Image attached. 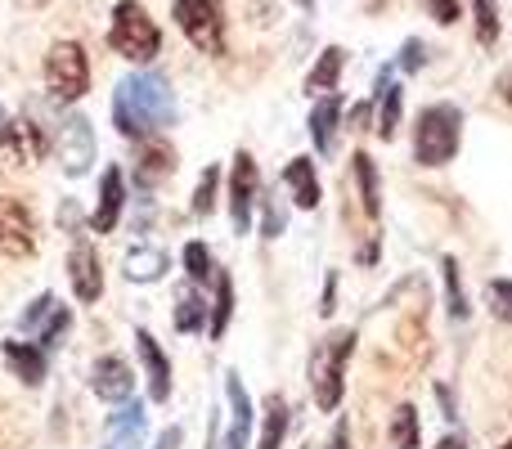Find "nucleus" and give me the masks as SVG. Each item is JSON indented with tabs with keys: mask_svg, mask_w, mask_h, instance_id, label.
<instances>
[{
	"mask_svg": "<svg viewBox=\"0 0 512 449\" xmlns=\"http://www.w3.org/2000/svg\"><path fill=\"white\" fill-rule=\"evenodd\" d=\"M54 306H59V297H54V292H41V297H32V306H27L23 319H18V333H41V324L54 315Z\"/></svg>",
	"mask_w": 512,
	"mask_h": 449,
	"instance_id": "obj_33",
	"label": "nucleus"
},
{
	"mask_svg": "<svg viewBox=\"0 0 512 449\" xmlns=\"http://www.w3.org/2000/svg\"><path fill=\"white\" fill-rule=\"evenodd\" d=\"M391 441L396 449H418L423 445V436H418V409L414 405H400L396 418H391Z\"/></svg>",
	"mask_w": 512,
	"mask_h": 449,
	"instance_id": "obj_31",
	"label": "nucleus"
},
{
	"mask_svg": "<svg viewBox=\"0 0 512 449\" xmlns=\"http://www.w3.org/2000/svg\"><path fill=\"white\" fill-rule=\"evenodd\" d=\"M167 270H171V261H167V252H162V247H131V252H126V261H122V274L131 283H158Z\"/></svg>",
	"mask_w": 512,
	"mask_h": 449,
	"instance_id": "obj_22",
	"label": "nucleus"
},
{
	"mask_svg": "<svg viewBox=\"0 0 512 449\" xmlns=\"http://www.w3.org/2000/svg\"><path fill=\"white\" fill-rule=\"evenodd\" d=\"M441 279H445V310H450V319H468L472 306H468V292H463V279H459V261L454 256H445L441 261Z\"/></svg>",
	"mask_w": 512,
	"mask_h": 449,
	"instance_id": "obj_27",
	"label": "nucleus"
},
{
	"mask_svg": "<svg viewBox=\"0 0 512 449\" xmlns=\"http://www.w3.org/2000/svg\"><path fill=\"white\" fill-rule=\"evenodd\" d=\"M18 445V427L9 418V409H0V449H14Z\"/></svg>",
	"mask_w": 512,
	"mask_h": 449,
	"instance_id": "obj_39",
	"label": "nucleus"
},
{
	"mask_svg": "<svg viewBox=\"0 0 512 449\" xmlns=\"http://www.w3.org/2000/svg\"><path fill=\"white\" fill-rule=\"evenodd\" d=\"M135 351H140L144 378H149V400L153 405H167L171 400V360H167V351L158 346V337H153L149 328H135Z\"/></svg>",
	"mask_w": 512,
	"mask_h": 449,
	"instance_id": "obj_14",
	"label": "nucleus"
},
{
	"mask_svg": "<svg viewBox=\"0 0 512 449\" xmlns=\"http://www.w3.org/2000/svg\"><path fill=\"white\" fill-rule=\"evenodd\" d=\"M104 449H122V445H104Z\"/></svg>",
	"mask_w": 512,
	"mask_h": 449,
	"instance_id": "obj_51",
	"label": "nucleus"
},
{
	"mask_svg": "<svg viewBox=\"0 0 512 449\" xmlns=\"http://www.w3.org/2000/svg\"><path fill=\"white\" fill-rule=\"evenodd\" d=\"M180 445V427H167V432L158 436V449H176Z\"/></svg>",
	"mask_w": 512,
	"mask_h": 449,
	"instance_id": "obj_45",
	"label": "nucleus"
},
{
	"mask_svg": "<svg viewBox=\"0 0 512 449\" xmlns=\"http://www.w3.org/2000/svg\"><path fill=\"white\" fill-rule=\"evenodd\" d=\"M463 140V113L454 104H432L418 113L414 126V162L418 167H445L454 162Z\"/></svg>",
	"mask_w": 512,
	"mask_h": 449,
	"instance_id": "obj_3",
	"label": "nucleus"
},
{
	"mask_svg": "<svg viewBox=\"0 0 512 449\" xmlns=\"http://www.w3.org/2000/svg\"><path fill=\"white\" fill-rule=\"evenodd\" d=\"M283 229H288V212L274 203V194H265V198H261V234H265V238H279Z\"/></svg>",
	"mask_w": 512,
	"mask_h": 449,
	"instance_id": "obj_36",
	"label": "nucleus"
},
{
	"mask_svg": "<svg viewBox=\"0 0 512 449\" xmlns=\"http://www.w3.org/2000/svg\"><path fill=\"white\" fill-rule=\"evenodd\" d=\"M230 319H234V279L225 270H216V301H212V319H207L212 342H221V337H225Z\"/></svg>",
	"mask_w": 512,
	"mask_h": 449,
	"instance_id": "obj_26",
	"label": "nucleus"
},
{
	"mask_svg": "<svg viewBox=\"0 0 512 449\" xmlns=\"http://www.w3.org/2000/svg\"><path fill=\"white\" fill-rule=\"evenodd\" d=\"M36 252V216L23 198H0V256L23 261Z\"/></svg>",
	"mask_w": 512,
	"mask_h": 449,
	"instance_id": "obj_9",
	"label": "nucleus"
},
{
	"mask_svg": "<svg viewBox=\"0 0 512 449\" xmlns=\"http://www.w3.org/2000/svg\"><path fill=\"white\" fill-rule=\"evenodd\" d=\"M351 171H355V185H360V207L369 221L382 216V194H378V167H373L369 153H355L351 158Z\"/></svg>",
	"mask_w": 512,
	"mask_h": 449,
	"instance_id": "obj_25",
	"label": "nucleus"
},
{
	"mask_svg": "<svg viewBox=\"0 0 512 449\" xmlns=\"http://www.w3.org/2000/svg\"><path fill=\"white\" fill-rule=\"evenodd\" d=\"M342 68H346V50H342V45H328V50L319 54V63L310 68L306 90H310V95H333L337 81H342Z\"/></svg>",
	"mask_w": 512,
	"mask_h": 449,
	"instance_id": "obj_23",
	"label": "nucleus"
},
{
	"mask_svg": "<svg viewBox=\"0 0 512 449\" xmlns=\"http://www.w3.org/2000/svg\"><path fill=\"white\" fill-rule=\"evenodd\" d=\"M18 5H27V9H41V5H50V0H18Z\"/></svg>",
	"mask_w": 512,
	"mask_h": 449,
	"instance_id": "obj_48",
	"label": "nucleus"
},
{
	"mask_svg": "<svg viewBox=\"0 0 512 449\" xmlns=\"http://www.w3.org/2000/svg\"><path fill=\"white\" fill-rule=\"evenodd\" d=\"M499 90H504V99H508V104H512V72H508V77H504V86H499Z\"/></svg>",
	"mask_w": 512,
	"mask_h": 449,
	"instance_id": "obj_47",
	"label": "nucleus"
},
{
	"mask_svg": "<svg viewBox=\"0 0 512 449\" xmlns=\"http://www.w3.org/2000/svg\"><path fill=\"white\" fill-rule=\"evenodd\" d=\"M436 449H468V445H463V436H445V441L436 445Z\"/></svg>",
	"mask_w": 512,
	"mask_h": 449,
	"instance_id": "obj_46",
	"label": "nucleus"
},
{
	"mask_svg": "<svg viewBox=\"0 0 512 449\" xmlns=\"http://www.w3.org/2000/svg\"><path fill=\"white\" fill-rule=\"evenodd\" d=\"M180 261H185V274H189V283H216V261H212V252H207V243H185V252H180Z\"/></svg>",
	"mask_w": 512,
	"mask_h": 449,
	"instance_id": "obj_29",
	"label": "nucleus"
},
{
	"mask_svg": "<svg viewBox=\"0 0 512 449\" xmlns=\"http://www.w3.org/2000/svg\"><path fill=\"white\" fill-rule=\"evenodd\" d=\"M207 301L203 292H198V283H185V288L176 292V333H198V328H207Z\"/></svg>",
	"mask_w": 512,
	"mask_h": 449,
	"instance_id": "obj_24",
	"label": "nucleus"
},
{
	"mask_svg": "<svg viewBox=\"0 0 512 449\" xmlns=\"http://www.w3.org/2000/svg\"><path fill=\"white\" fill-rule=\"evenodd\" d=\"M423 63H427V45L418 41V36H409V41L400 45V59H396V68H400V72H418V68H423Z\"/></svg>",
	"mask_w": 512,
	"mask_h": 449,
	"instance_id": "obj_37",
	"label": "nucleus"
},
{
	"mask_svg": "<svg viewBox=\"0 0 512 449\" xmlns=\"http://www.w3.org/2000/svg\"><path fill=\"white\" fill-rule=\"evenodd\" d=\"M283 436H288V405H283V396H270L265 400V423H261L256 449H283Z\"/></svg>",
	"mask_w": 512,
	"mask_h": 449,
	"instance_id": "obj_28",
	"label": "nucleus"
},
{
	"mask_svg": "<svg viewBox=\"0 0 512 449\" xmlns=\"http://www.w3.org/2000/svg\"><path fill=\"white\" fill-rule=\"evenodd\" d=\"M122 212H126V176H122V167H108L99 176V207L90 216V229L95 234H113L122 225Z\"/></svg>",
	"mask_w": 512,
	"mask_h": 449,
	"instance_id": "obj_15",
	"label": "nucleus"
},
{
	"mask_svg": "<svg viewBox=\"0 0 512 449\" xmlns=\"http://www.w3.org/2000/svg\"><path fill=\"white\" fill-rule=\"evenodd\" d=\"M355 342H360L355 328H337V333H328L310 351V391H315V405L324 414H333L346 396V364L355 355Z\"/></svg>",
	"mask_w": 512,
	"mask_h": 449,
	"instance_id": "obj_2",
	"label": "nucleus"
},
{
	"mask_svg": "<svg viewBox=\"0 0 512 449\" xmlns=\"http://www.w3.org/2000/svg\"><path fill=\"white\" fill-rule=\"evenodd\" d=\"M45 86L59 104H77L90 90V59L77 41H59L45 54Z\"/></svg>",
	"mask_w": 512,
	"mask_h": 449,
	"instance_id": "obj_6",
	"label": "nucleus"
},
{
	"mask_svg": "<svg viewBox=\"0 0 512 449\" xmlns=\"http://www.w3.org/2000/svg\"><path fill=\"white\" fill-rule=\"evenodd\" d=\"M297 5H301V9H310V5H315V0H297Z\"/></svg>",
	"mask_w": 512,
	"mask_h": 449,
	"instance_id": "obj_50",
	"label": "nucleus"
},
{
	"mask_svg": "<svg viewBox=\"0 0 512 449\" xmlns=\"http://www.w3.org/2000/svg\"><path fill=\"white\" fill-rule=\"evenodd\" d=\"M369 113H373V104H355L351 108V131H364V126H369Z\"/></svg>",
	"mask_w": 512,
	"mask_h": 449,
	"instance_id": "obj_42",
	"label": "nucleus"
},
{
	"mask_svg": "<svg viewBox=\"0 0 512 449\" xmlns=\"http://www.w3.org/2000/svg\"><path fill=\"white\" fill-rule=\"evenodd\" d=\"M171 171H176V149L167 140H158V135H144L140 149H135V185H140V194H153Z\"/></svg>",
	"mask_w": 512,
	"mask_h": 449,
	"instance_id": "obj_12",
	"label": "nucleus"
},
{
	"mask_svg": "<svg viewBox=\"0 0 512 449\" xmlns=\"http://www.w3.org/2000/svg\"><path fill=\"white\" fill-rule=\"evenodd\" d=\"M54 153H59V162H63V171H68V176H86V171L95 167V153H99L90 117H81V113L63 117L59 135H54Z\"/></svg>",
	"mask_w": 512,
	"mask_h": 449,
	"instance_id": "obj_7",
	"label": "nucleus"
},
{
	"mask_svg": "<svg viewBox=\"0 0 512 449\" xmlns=\"http://www.w3.org/2000/svg\"><path fill=\"white\" fill-rule=\"evenodd\" d=\"M283 185H288L292 203H297L301 212H315L319 207V176H315V162L310 158H292L288 167H283Z\"/></svg>",
	"mask_w": 512,
	"mask_h": 449,
	"instance_id": "obj_21",
	"label": "nucleus"
},
{
	"mask_svg": "<svg viewBox=\"0 0 512 449\" xmlns=\"http://www.w3.org/2000/svg\"><path fill=\"white\" fill-rule=\"evenodd\" d=\"M216 194H221V167H207L203 176H198V189H194V198H189V212L203 221V216H212L216 212Z\"/></svg>",
	"mask_w": 512,
	"mask_h": 449,
	"instance_id": "obj_30",
	"label": "nucleus"
},
{
	"mask_svg": "<svg viewBox=\"0 0 512 449\" xmlns=\"http://www.w3.org/2000/svg\"><path fill=\"white\" fill-rule=\"evenodd\" d=\"M171 18H176V27L185 32V41L194 45V50L212 54V59L225 54V5L221 0H176Z\"/></svg>",
	"mask_w": 512,
	"mask_h": 449,
	"instance_id": "obj_5",
	"label": "nucleus"
},
{
	"mask_svg": "<svg viewBox=\"0 0 512 449\" xmlns=\"http://www.w3.org/2000/svg\"><path fill=\"white\" fill-rule=\"evenodd\" d=\"M310 140H315V153L328 158L337 149V126H342V95H324L315 108H310Z\"/></svg>",
	"mask_w": 512,
	"mask_h": 449,
	"instance_id": "obj_17",
	"label": "nucleus"
},
{
	"mask_svg": "<svg viewBox=\"0 0 512 449\" xmlns=\"http://www.w3.org/2000/svg\"><path fill=\"white\" fill-rule=\"evenodd\" d=\"M59 225L68 229V234H77V203H72V198L59 207Z\"/></svg>",
	"mask_w": 512,
	"mask_h": 449,
	"instance_id": "obj_41",
	"label": "nucleus"
},
{
	"mask_svg": "<svg viewBox=\"0 0 512 449\" xmlns=\"http://www.w3.org/2000/svg\"><path fill=\"white\" fill-rule=\"evenodd\" d=\"M0 149H5L9 158L18 162V167H36V162L50 153V131H45V126L36 122L32 113H23V117H14V122H9Z\"/></svg>",
	"mask_w": 512,
	"mask_h": 449,
	"instance_id": "obj_11",
	"label": "nucleus"
},
{
	"mask_svg": "<svg viewBox=\"0 0 512 449\" xmlns=\"http://www.w3.org/2000/svg\"><path fill=\"white\" fill-rule=\"evenodd\" d=\"M423 9H427V14H432L441 27L459 23V0H423Z\"/></svg>",
	"mask_w": 512,
	"mask_h": 449,
	"instance_id": "obj_38",
	"label": "nucleus"
},
{
	"mask_svg": "<svg viewBox=\"0 0 512 449\" xmlns=\"http://www.w3.org/2000/svg\"><path fill=\"white\" fill-rule=\"evenodd\" d=\"M0 355H5V364L14 369V378L23 382V387H41L45 382V351L36 342H14V337H9V342L0 346Z\"/></svg>",
	"mask_w": 512,
	"mask_h": 449,
	"instance_id": "obj_19",
	"label": "nucleus"
},
{
	"mask_svg": "<svg viewBox=\"0 0 512 449\" xmlns=\"http://www.w3.org/2000/svg\"><path fill=\"white\" fill-rule=\"evenodd\" d=\"M108 45H113V54H122L131 63H149L162 54V32L140 0H117L113 23H108Z\"/></svg>",
	"mask_w": 512,
	"mask_h": 449,
	"instance_id": "obj_4",
	"label": "nucleus"
},
{
	"mask_svg": "<svg viewBox=\"0 0 512 449\" xmlns=\"http://www.w3.org/2000/svg\"><path fill=\"white\" fill-rule=\"evenodd\" d=\"M68 328H72V310H68V306H54V315L45 319L41 333H36V346H41V351L50 355L54 346H59L63 337H68Z\"/></svg>",
	"mask_w": 512,
	"mask_h": 449,
	"instance_id": "obj_32",
	"label": "nucleus"
},
{
	"mask_svg": "<svg viewBox=\"0 0 512 449\" xmlns=\"http://www.w3.org/2000/svg\"><path fill=\"white\" fill-rule=\"evenodd\" d=\"M346 445H351V427L337 423V427H333V436H328V449H346Z\"/></svg>",
	"mask_w": 512,
	"mask_h": 449,
	"instance_id": "obj_43",
	"label": "nucleus"
},
{
	"mask_svg": "<svg viewBox=\"0 0 512 449\" xmlns=\"http://www.w3.org/2000/svg\"><path fill=\"white\" fill-rule=\"evenodd\" d=\"M68 283L81 306H95V301L104 297V261H99V252L90 243H81V238L68 252Z\"/></svg>",
	"mask_w": 512,
	"mask_h": 449,
	"instance_id": "obj_10",
	"label": "nucleus"
},
{
	"mask_svg": "<svg viewBox=\"0 0 512 449\" xmlns=\"http://www.w3.org/2000/svg\"><path fill=\"white\" fill-rule=\"evenodd\" d=\"M472 14H477V41L481 45H495V36H499V9H495V0H472Z\"/></svg>",
	"mask_w": 512,
	"mask_h": 449,
	"instance_id": "obj_35",
	"label": "nucleus"
},
{
	"mask_svg": "<svg viewBox=\"0 0 512 449\" xmlns=\"http://www.w3.org/2000/svg\"><path fill=\"white\" fill-rule=\"evenodd\" d=\"M504 449H512V441H508V445H504Z\"/></svg>",
	"mask_w": 512,
	"mask_h": 449,
	"instance_id": "obj_52",
	"label": "nucleus"
},
{
	"mask_svg": "<svg viewBox=\"0 0 512 449\" xmlns=\"http://www.w3.org/2000/svg\"><path fill=\"white\" fill-rule=\"evenodd\" d=\"M436 400H441L445 418H459V414H454V396H450V387H436Z\"/></svg>",
	"mask_w": 512,
	"mask_h": 449,
	"instance_id": "obj_44",
	"label": "nucleus"
},
{
	"mask_svg": "<svg viewBox=\"0 0 512 449\" xmlns=\"http://www.w3.org/2000/svg\"><path fill=\"white\" fill-rule=\"evenodd\" d=\"M391 72L396 68H382L378 72V90H373V99H378V135L387 144L400 135V113H405V99H400V86H396Z\"/></svg>",
	"mask_w": 512,
	"mask_h": 449,
	"instance_id": "obj_18",
	"label": "nucleus"
},
{
	"mask_svg": "<svg viewBox=\"0 0 512 449\" xmlns=\"http://www.w3.org/2000/svg\"><path fill=\"white\" fill-rule=\"evenodd\" d=\"M5 131H9V117H5V108H0V140H5Z\"/></svg>",
	"mask_w": 512,
	"mask_h": 449,
	"instance_id": "obj_49",
	"label": "nucleus"
},
{
	"mask_svg": "<svg viewBox=\"0 0 512 449\" xmlns=\"http://www.w3.org/2000/svg\"><path fill=\"white\" fill-rule=\"evenodd\" d=\"M90 391H95L104 405H122L135 391V373L122 355H99L95 369H90Z\"/></svg>",
	"mask_w": 512,
	"mask_h": 449,
	"instance_id": "obj_13",
	"label": "nucleus"
},
{
	"mask_svg": "<svg viewBox=\"0 0 512 449\" xmlns=\"http://www.w3.org/2000/svg\"><path fill=\"white\" fill-rule=\"evenodd\" d=\"M225 400H230V436H225V449H248L252 436V400L243 391L239 373H225Z\"/></svg>",
	"mask_w": 512,
	"mask_h": 449,
	"instance_id": "obj_16",
	"label": "nucleus"
},
{
	"mask_svg": "<svg viewBox=\"0 0 512 449\" xmlns=\"http://www.w3.org/2000/svg\"><path fill=\"white\" fill-rule=\"evenodd\" d=\"M333 310H337V274H328V279H324V301H319V315H333Z\"/></svg>",
	"mask_w": 512,
	"mask_h": 449,
	"instance_id": "obj_40",
	"label": "nucleus"
},
{
	"mask_svg": "<svg viewBox=\"0 0 512 449\" xmlns=\"http://www.w3.org/2000/svg\"><path fill=\"white\" fill-rule=\"evenodd\" d=\"M144 423H149V414H144L140 400H122L117 405V414H108V445H122V449H135L144 436Z\"/></svg>",
	"mask_w": 512,
	"mask_h": 449,
	"instance_id": "obj_20",
	"label": "nucleus"
},
{
	"mask_svg": "<svg viewBox=\"0 0 512 449\" xmlns=\"http://www.w3.org/2000/svg\"><path fill=\"white\" fill-rule=\"evenodd\" d=\"M261 203V171H256L252 153H234L230 167V225L234 234L252 229V207Z\"/></svg>",
	"mask_w": 512,
	"mask_h": 449,
	"instance_id": "obj_8",
	"label": "nucleus"
},
{
	"mask_svg": "<svg viewBox=\"0 0 512 449\" xmlns=\"http://www.w3.org/2000/svg\"><path fill=\"white\" fill-rule=\"evenodd\" d=\"M113 126L122 140H144L176 126V90L162 72H131L113 90Z\"/></svg>",
	"mask_w": 512,
	"mask_h": 449,
	"instance_id": "obj_1",
	"label": "nucleus"
},
{
	"mask_svg": "<svg viewBox=\"0 0 512 449\" xmlns=\"http://www.w3.org/2000/svg\"><path fill=\"white\" fill-rule=\"evenodd\" d=\"M486 306L495 319L512 324V279H490L486 283Z\"/></svg>",
	"mask_w": 512,
	"mask_h": 449,
	"instance_id": "obj_34",
	"label": "nucleus"
}]
</instances>
